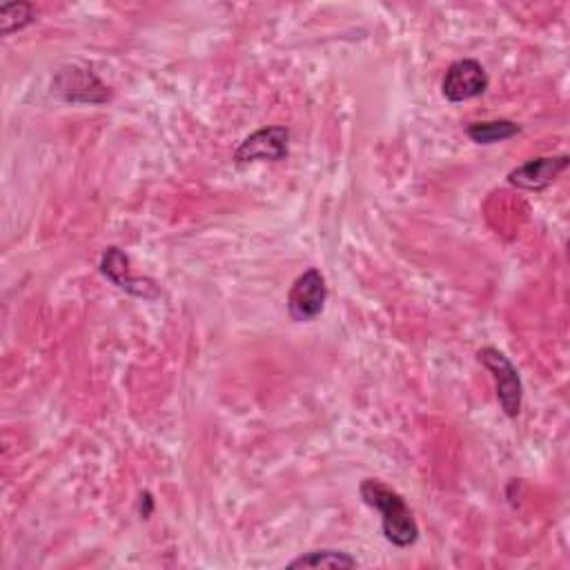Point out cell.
Segmentation results:
<instances>
[{
  "instance_id": "1",
  "label": "cell",
  "mask_w": 570,
  "mask_h": 570,
  "mask_svg": "<svg viewBox=\"0 0 570 570\" xmlns=\"http://www.w3.org/2000/svg\"><path fill=\"white\" fill-rule=\"evenodd\" d=\"M361 499L381 514L385 541L396 548H410L419 539V523L405 499L379 479H363L358 485Z\"/></svg>"
},
{
  "instance_id": "2",
  "label": "cell",
  "mask_w": 570,
  "mask_h": 570,
  "mask_svg": "<svg viewBox=\"0 0 570 570\" xmlns=\"http://www.w3.org/2000/svg\"><path fill=\"white\" fill-rule=\"evenodd\" d=\"M479 363L492 374L494 387H497V401L499 407L508 419H517L521 412V401H523V383L519 376V370L514 363L497 347H481L476 352Z\"/></svg>"
},
{
  "instance_id": "3",
  "label": "cell",
  "mask_w": 570,
  "mask_h": 570,
  "mask_svg": "<svg viewBox=\"0 0 570 570\" xmlns=\"http://www.w3.org/2000/svg\"><path fill=\"white\" fill-rule=\"evenodd\" d=\"M51 91L73 105H105L111 98L109 87L89 69L80 65H65L51 80Z\"/></svg>"
},
{
  "instance_id": "4",
  "label": "cell",
  "mask_w": 570,
  "mask_h": 570,
  "mask_svg": "<svg viewBox=\"0 0 570 570\" xmlns=\"http://www.w3.org/2000/svg\"><path fill=\"white\" fill-rule=\"evenodd\" d=\"M327 301V283L321 269L309 267L296 281L292 283L287 292V312L292 321L296 323H307L314 321Z\"/></svg>"
},
{
  "instance_id": "5",
  "label": "cell",
  "mask_w": 570,
  "mask_h": 570,
  "mask_svg": "<svg viewBox=\"0 0 570 570\" xmlns=\"http://www.w3.org/2000/svg\"><path fill=\"white\" fill-rule=\"evenodd\" d=\"M289 154V129L283 125H269L252 131L234 151L236 165H247L256 160L278 163Z\"/></svg>"
},
{
  "instance_id": "6",
  "label": "cell",
  "mask_w": 570,
  "mask_h": 570,
  "mask_svg": "<svg viewBox=\"0 0 570 570\" xmlns=\"http://www.w3.org/2000/svg\"><path fill=\"white\" fill-rule=\"evenodd\" d=\"M488 85L490 80H488L485 67L474 58H461L445 69L441 94L450 102H463L485 94Z\"/></svg>"
},
{
  "instance_id": "7",
  "label": "cell",
  "mask_w": 570,
  "mask_h": 570,
  "mask_svg": "<svg viewBox=\"0 0 570 570\" xmlns=\"http://www.w3.org/2000/svg\"><path fill=\"white\" fill-rule=\"evenodd\" d=\"M100 272L105 278H109L118 289L145 298V301H156L160 296V287L156 281L147 276H131L129 274V258L122 249L118 247H107L100 256Z\"/></svg>"
},
{
  "instance_id": "8",
  "label": "cell",
  "mask_w": 570,
  "mask_h": 570,
  "mask_svg": "<svg viewBox=\"0 0 570 570\" xmlns=\"http://www.w3.org/2000/svg\"><path fill=\"white\" fill-rule=\"evenodd\" d=\"M570 158L566 154L561 156H537L530 158L525 163H521L519 167L510 169L508 174V183L519 187V189H528V191H541L548 185H552L561 171H566Z\"/></svg>"
},
{
  "instance_id": "9",
  "label": "cell",
  "mask_w": 570,
  "mask_h": 570,
  "mask_svg": "<svg viewBox=\"0 0 570 570\" xmlns=\"http://www.w3.org/2000/svg\"><path fill=\"white\" fill-rule=\"evenodd\" d=\"M358 561L343 550H332V548H323V550H309L301 557H296L294 561H289V570L294 568H330V570H350L356 568Z\"/></svg>"
},
{
  "instance_id": "10",
  "label": "cell",
  "mask_w": 570,
  "mask_h": 570,
  "mask_svg": "<svg viewBox=\"0 0 570 570\" xmlns=\"http://www.w3.org/2000/svg\"><path fill=\"white\" fill-rule=\"evenodd\" d=\"M521 131V125H517L514 120H479V122H470L465 127V134L476 142V145H494L501 140H508L512 136H517Z\"/></svg>"
},
{
  "instance_id": "11",
  "label": "cell",
  "mask_w": 570,
  "mask_h": 570,
  "mask_svg": "<svg viewBox=\"0 0 570 570\" xmlns=\"http://www.w3.org/2000/svg\"><path fill=\"white\" fill-rule=\"evenodd\" d=\"M36 20V7L31 2H7L0 7V33L11 36Z\"/></svg>"
},
{
  "instance_id": "12",
  "label": "cell",
  "mask_w": 570,
  "mask_h": 570,
  "mask_svg": "<svg viewBox=\"0 0 570 570\" xmlns=\"http://www.w3.org/2000/svg\"><path fill=\"white\" fill-rule=\"evenodd\" d=\"M151 512H154V499H151V492H140V497H138V514L142 517V519H149L151 517Z\"/></svg>"
}]
</instances>
